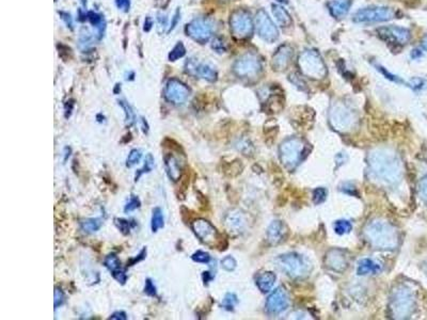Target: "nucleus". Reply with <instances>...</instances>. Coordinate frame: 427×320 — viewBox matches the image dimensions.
<instances>
[{"label": "nucleus", "mask_w": 427, "mask_h": 320, "mask_svg": "<svg viewBox=\"0 0 427 320\" xmlns=\"http://www.w3.org/2000/svg\"><path fill=\"white\" fill-rule=\"evenodd\" d=\"M422 42H423V46H424V48H425V49L427 50V36H426V37H425V38L423 39V41H422Z\"/></svg>", "instance_id": "obj_61"}, {"label": "nucleus", "mask_w": 427, "mask_h": 320, "mask_svg": "<svg viewBox=\"0 0 427 320\" xmlns=\"http://www.w3.org/2000/svg\"><path fill=\"white\" fill-rule=\"evenodd\" d=\"M186 54V48L182 42H178V44L174 46L172 50L169 52V60L170 61H177L180 58H183Z\"/></svg>", "instance_id": "obj_34"}, {"label": "nucleus", "mask_w": 427, "mask_h": 320, "mask_svg": "<svg viewBox=\"0 0 427 320\" xmlns=\"http://www.w3.org/2000/svg\"><path fill=\"white\" fill-rule=\"evenodd\" d=\"M221 266H222V268L226 271H233L234 269L236 268L237 263H236L235 258L232 257V256H226V257H225L224 259L221 260Z\"/></svg>", "instance_id": "obj_42"}, {"label": "nucleus", "mask_w": 427, "mask_h": 320, "mask_svg": "<svg viewBox=\"0 0 427 320\" xmlns=\"http://www.w3.org/2000/svg\"><path fill=\"white\" fill-rule=\"evenodd\" d=\"M378 36L384 40L385 42L397 45H405L409 42L411 38L410 31L406 28L397 26H387L382 27L378 30Z\"/></svg>", "instance_id": "obj_15"}, {"label": "nucleus", "mask_w": 427, "mask_h": 320, "mask_svg": "<svg viewBox=\"0 0 427 320\" xmlns=\"http://www.w3.org/2000/svg\"><path fill=\"white\" fill-rule=\"evenodd\" d=\"M114 223L116 225V228H118L122 234L124 235H128L131 233V231L136 228V222L135 221H130V220H125V219H119L116 218L114 219Z\"/></svg>", "instance_id": "obj_31"}, {"label": "nucleus", "mask_w": 427, "mask_h": 320, "mask_svg": "<svg viewBox=\"0 0 427 320\" xmlns=\"http://www.w3.org/2000/svg\"><path fill=\"white\" fill-rule=\"evenodd\" d=\"M87 17H88V20L90 21L91 24H92L93 26H94V27L98 28V29H99V32L102 33L103 26L105 25V24H104L103 16H102V15H99V14H97L96 12H92V11H91V12L88 13Z\"/></svg>", "instance_id": "obj_39"}, {"label": "nucleus", "mask_w": 427, "mask_h": 320, "mask_svg": "<svg viewBox=\"0 0 427 320\" xmlns=\"http://www.w3.org/2000/svg\"><path fill=\"white\" fill-rule=\"evenodd\" d=\"M230 27L233 36L237 39L248 38L253 30V21L248 11L238 9L230 17Z\"/></svg>", "instance_id": "obj_9"}, {"label": "nucleus", "mask_w": 427, "mask_h": 320, "mask_svg": "<svg viewBox=\"0 0 427 320\" xmlns=\"http://www.w3.org/2000/svg\"><path fill=\"white\" fill-rule=\"evenodd\" d=\"M390 306L395 318L404 319L410 316L414 308V296L411 290L405 286L394 289Z\"/></svg>", "instance_id": "obj_4"}, {"label": "nucleus", "mask_w": 427, "mask_h": 320, "mask_svg": "<svg viewBox=\"0 0 427 320\" xmlns=\"http://www.w3.org/2000/svg\"><path fill=\"white\" fill-rule=\"evenodd\" d=\"M215 25L212 20L198 17L186 26V33L199 43H205L213 36Z\"/></svg>", "instance_id": "obj_10"}, {"label": "nucleus", "mask_w": 427, "mask_h": 320, "mask_svg": "<svg viewBox=\"0 0 427 320\" xmlns=\"http://www.w3.org/2000/svg\"><path fill=\"white\" fill-rule=\"evenodd\" d=\"M93 41H94V36H93V33L89 30V29L88 28L81 29L80 33H79V39H78L80 49L86 50V49L89 48L90 46H92Z\"/></svg>", "instance_id": "obj_29"}, {"label": "nucleus", "mask_w": 427, "mask_h": 320, "mask_svg": "<svg viewBox=\"0 0 427 320\" xmlns=\"http://www.w3.org/2000/svg\"><path fill=\"white\" fill-rule=\"evenodd\" d=\"M157 21H158V24H159L160 27L166 28L168 26V17H167V15L158 13V15H157Z\"/></svg>", "instance_id": "obj_54"}, {"label": "nucleus", "mask_w": 427, "mask_h": 320, "mask_svg": "<svg viewBox=\"0 0 427 320\" xmlns=\"http://www.w3.org/2000/svg\"><path fill=\"white\" fill-rule=\"evenodd\" d=\"M163 160H165V167L168 177L174 183L179 182L180 178L182 177L183 172L180 161L173 154H166L165 157H163Z\"/></svg>", "instance_id": "obj_21"}, {"label": "nucleus", "mask_w": 427, "mask_h": 320, "mask_svg": "<svg viewBox=\"0 0 427 320\" xmlns=\"http://www.w3.org/2000/svg\"><path fill=\"white\" fill-rule=\"evenodd\" d=\"M212 48L218 52V54H222V52H225L226 50V45L225 42L220 38H215L212 42Z\"/></svg>", "instance_id": "obj_44"}, {"label": "nucleus", "mask_w": 427, "mask_h": 320, "mask_svg": "<svg viewBox=\"0 0 427 320\" xmlns=\"http://www.w3.org/2000/svg\"><path fill=\"white\" fill-rule=\"evenodd\" d=\"M119 106L124 110V114H125V123L127 126H132L134 125L135 122H136V114H135L134 110L132 108V106L130 104H128L126 101H119Z\"/></svg>", "instance_id": "obj_30"}, {"label": "nucleus", "mask_w": 427, "mask_h": 320, "mask_svg": "<svg viewBox=\"0 0 427 320\" xmlns=\"http://www.w3.org/2000/svg\"><path fill=\"white\" fill-rule=\"evenodd\" d=\"M423 85H424V81L421 80V79H413L411 81V86L413 89H421Z\"/></svg>", "instance_id": "obj_58"}, {"label": "nucleus", "mask_w": 427, "mask_h": 320, "mask_svg": "<svg viewBox=\"0 0 427 320\" xmlns=\"http://www.w3.org/2000/svg\"><path fill=\"white\" fill-rule=\"evenodd\" d=\"M154 157L152 156V154H148L147 157H145L144 160V166L142 169H140V170L137 171L136 176H135V182H137L139 180V178L141 177L144 173H150L152 170H153L154 168Z\"/></svg>", "instance_id": "obj_32"}, {"label": "nucleus", "mask_w": 427, "mask_h": 320, "mask_svg": "<svg viewBox=\"0 0 427 320\" xmlns=\"http://www.w3.org/2000/svg\"><path fill=\"white\" fill-rule=\"evenodd\" d=\"M279 267L286 275L292 277H303L309 275L311 264L302 255L297 253H289L281 255L277 259Z\"/></svg>", "instance_id": "obj_5"}, {"label": "nucleus", "mask_w": 427, "mask_h": 320, "mask_svg": "<svg viewBox=\"0 0 427 320\" xmlns=\"http://www.w3.org/2000/svg\"><path fill=\"white\" fill-rule=\"evenodd\" d=\"M111 275H112L113 278H114V280H115L116 282H119V283L122 284V285H124V284L126 283V281H127V275H126V272H125L124 270H122L121 268L118 269V270L113 271V272H111Z\"/></svg>", "instance_id": "obj_46"}, {"label": "nucleus", "mask_w": 427, "mask_h": 320, "mask_svg": "<svg viewBox=\"0 0 427 320\" xmlns=\"http://www.w3.org/2000/svg\"><path fill=\"white\" fill-rule=\"evenodd\" d=\"M261 69L262 63L260 58L254 54H246L234 64V72L241 78L256 77Z\"/></svg>", "instance_id": "obj_11"}, {"label": "nucleus", "mask_w": 427, "mask_h": 320, "mask_svg": "<svg viewBox=\"0 0 427 320\" xmlns=\"http://www.w3.org/2000/svg\"><path fill=\"white\" fill-rule=\"evenodd\" d=\"M353 230V225L347 220H338L335 223V231L338 235L348 234Z\"/></svg>", "instance_id": "obj_35"}, {"label": "nucleus", "mask_w": 427, "mask_h": 320, "mask_svg": "<svg viewBox=\"0 0 427 320\" xmlns=\"http://www.w3.org/2000/svg\"><path fill=\"white\" fill-rule=\"evenodd\" d=\"M255 28L260 38L265 42L273 43L279 38V30L276 24L266 13L265 10H259L255 15Z\"/></svg>", "instance_id": "obj_13"}, {"label": "nucleus", "mask_w": 427, "mask_h": 320, "mask_svg": "<svg viewBox=\"0 0 427 320\" xmlns=\"http://www.w3.org/2000/svg\"><path fill=\"white\" fill-rule=\"evenodd\" d=\"M290 305V298L288 293L283 288H277L268 297L266 301V308L270 314H280L284 312Z\"/></svg>", "instance_id": "obj_17"}, {"label": "nucleus", "mask_w": 427, "mask_h": 320, "mask_svg": "<svg viewBox=\"0 0 427 320\" xmlns=\"http://www.w3.org/2000/svg\"><path fill=\"white\" fill-rule=\"evenodd\" d=\"M420 193L423 200L427 202V176H425L420 183Z\"/></svg>", "instance_id": "obj_51"}, {"label": "nucleus", "mask_w": 427, "mask_h": 320, "mask_svg": "<svg viewBox=\"0 0 427 320\" xmlns=\"http://www.w3.org/2000/svg\"><path fill=\"white\" fill-rule=\"evenodd\" d=\"M141 127H142V130H143V132L144 133H148L149 132V125H148V122L145 121V119H141Z\"/></svg>", "instance_id": "obj_60"}, {"label": "nucleus", "mask_w": 427, "mask_h": 320, "mask_svg": "<svg viewBox=\"0 0 427 320\" xmlns=\"http://www.w3.org/2000/svg\"><path fill=\"white\" fill-rule=\"evenodd\" d=\"M277 1H279L281 3H288L289 0H277Z\"/></svg>", "instance_id": "obj_62"}, {"label": "nucleus", "mask_w": 427, "mask_h": 320, "mask_svg": "<svg viewBox=\"0 0 427 320\" xmlns=\"http://www.w3.org/2000/svg\"><path fill=\"white\" fill-rule=\"evenodd\" d=\"M327 199V190L325 188H317L313 192V201L315 204H321Z\"/></svg>", "instance_id": "obj_41"}, {"label": "nucleus", "mask_w": 427, "mask_h": 320, "mask_svg": "<svg viewBox=\"0 0 427 320\" xmlns=\"http://www.w3.org/2000/svg\"><path fill=\"white\" fill-rule=\"evenodd\" d=\"M286 234V226L280 220H274L268 226L266 236L268 241L272 244H277L283 240Z\"/></svg>", "instance_id": "obj_22"}, {"label": "nucleus", "mask_w": 427, "mask_h": 320, "mask_svg": "<svg viewBox=\"0 0 427 320\" xmlns=\"http://www.w3.org/2000/svg\"><path fill=\"white\" fill-rule=\"evenodd\" d=\"M195 235L208 247H217L220 243L219 234L215 226L205 219H197L191 223Z\"/></svg>", "instance_id": "obj_12"}, {"label": "nucleus", "mask_w": 427, "mask_h": 320, "mask_svg": "<svg viewBox=\"0 0 427 320\" xmlns=\"http://www.w3.org/2000/svg\"><path fill=\"white\" fill-rule=\"evenodd\" d=\"M368 166L376 177L388 184H395L402 177L403 167L401 159L389 149H374L368 154Z\"/></svg>", "instance_id": "obj_1"}, {"label": "nucleus", "mask_w": 427, "mask_h": 320, "mask_svg": "<svg viewBox=\"0 0 427 320\" xmlns=\"http://www.w3.org/2000/svg\"><path fill=\"white\" fill-rule=\"evenodd\" d=\"M71 153H72V149L71 148H68V147L64 148V152H63V154H64V161H67L69 158V156H71Z\"/></svg>", "instance_id": "obj_59"}, {"label": "nucleus", "mask_w": 427, "mask_h": 320, "mask_svg": "<svg viewBox=\"0 0 427 320\" xmlns=\"http://www.w3.org/2000/svg\"><path fill=\"white\" fill-rule=\"evenodd\" d=\"M109 319H112V320H126L127 319V315H126L125 312L118 311V312H114L112 315L109 317Z\"/></svg>", "instance_id": "obj_53"}, {"label": "nucleus", "mask_w": 427, "mask_h": 320, "mask_svg": "<svg viewBox=\"0 0 427 320\" xmlns=\"http://www.w3.org/2000/svg\"><path fill=\"white\" fill-rule=\"evenodd\" d=\"M326 264L332 270L337 272H343L347 269L348 260L347 256L345 255L342 250L333 249L326 255Z\"/></svg>", "instance_id": "obj_20"}, {"label": "nucleus", "mask_w": 427, "mask_h": 320, "mask_svg": "<svg viewBox=\"0 0 427 320\" xmlns=\"http://www.w3.org/2000/svg\"><path fill=\"white\" fill-rule=\"evenodd\" d=\"M202 278H203L204 284L207 285L210 281L213 280V278H214V276H213L212 273H210L209 271H204V272L202 273Z\"/></svg>", "instance_id": "obj_57"}, {"label": "nucleus", "mask_w": 427, "mask_h": 320, "mask_svg": "<svg viewBox=\"0 0 427 320\" xmlns=\"http://www.w3.org/2000/svg\"><path fill=\"white\" fill-rule=\"evenodd\" d=\"M104 265L110 272H113V271L121 268V263L118 258V256H116L115 254L107 255L106 258L104 259Z\"/></svg>", "instance_id": "obj_33"}, {"label": "nucleus", "mask_w": 427, "mask_h": 320, "mask_svg": "<svg viewBox=\"0 0 427 320\" xmlns=\"http://www.w3.org/2000/svg\"><path fill=\"white\" fill-rule=\"evenodd\" d=\"M191 259L194 260L195 263L208 264L210 261V256L208 253L204 252V251H197L191 255Z\"/></svg>", "instance_id": "obj_40"}, {"label": "nucleus", "mask_w": 427, "mask_h": 320, "mask_svg": "<svg viewBox=\"0 0 427 320\" xmlns=\"http://www.w3.org/2000/svg\"><path fill=\"white\" fill-rule=\"evenodd\" d=\"M66 302V295L62 292V289L59 287L55 288V310L62 306Z\"/></svg>", "instance_id": "obj_45"}, {"label": "nucleus", "mask_w": 427, "mask_h": 320, "mask_svg": "<svg viewBox=\"0 0 427 320\" xmlns=\"http://www.w3.org/2000/svg\"><path fill=\"white\" fill-rule=\"evenodd\" d=\"M377 69H379L380 71V73H382L383 76H385V78H388L389 80H391V81H394V83H403V80L400 78V77H397V76H395V75H393V74H391L387 68H384V67H382V66H380V65H378L377 66Z\"/></svg>", "instance_id": "obj_47"}, {"label": "nucleus", "mask_w": 427, "mask_h": 320, "mask_svg": "<svg viewBox=\"0 0 427 320\" xmlns=\"http://www.w3.org/2000/svg\"><path fill=\"white\" fill-rule=\"evenodd\" d=\"M59 14H60V16H61V19H62V21L66 22V25L67 26V27H73V19H72V16H71V14H68V13H66V12H59Z\"/></svg>", "instance_id": "obj_52"}, {"label": "nucleus", "mask_w": 427, "mask_h": 320, "mask_svg": "<svg viewBox=\"0 0 427 320\" xmlns=\"http://www.w3.org/2000/svg\"><path fill=\"white\" fill-rule=\"evenodd\" d=\"M153 25H154L153 20H152L150 16L145 17V20H144V25H143V30H144V31H147V32H149V31L151 30V29H152V27H153Z\"/></svg>", "instance_id": "obj_56"}, {"label": "nucleus", "mask_w": 427, "mask_h": 320, "mask_svg": "<svg viewBox=\"0 0 427 320\" xmlns=\"http://www.w3.org/2000/svg\"><path fill=\"white\" fill-rule=\"evenodd\" d=\"M272 14L274 20L281 27H290L293 24V20L290 13L279 4H272Z\"/></svg>", "instance_id": "obj_24"}, {"label": "nucleus", "mask_w": 427, "mask_h": 320, "mask_svg": "<svg viewBox=\"0 0 427 320\" xmlns=\"http://www.w3.org/2000/svg\"><path fill=\"white\" fill-rule=\"evenodd\" d=\"M166 100L174 105H183L190 95V89L184 83L172 78L168 80L163 91Z\"/></svg>", "instance_id": "obj_14"}, {"label": "nucleus", "mask_w": 427, "mask_h": 320, "mask_svg": "<svg viewBox=\"0 0 427 320\" xmlns=\"http://www.w3.org/2000/svg\"><path fill=\"white\" fill-rule=\"evenodd\" d=\"M330 124L338 131H347L356 122L355 113L341 103L333 105L329 113Z\"/></svg>", "instance_id": "obj_8"}, {"label": "nucleus", "mask_w": 427, "mask_h": 320, "mask_svg": "<svg viewBox=\"0 0 427 320\" xmlns=\"http://www.w3.org/2000/svg\"><path fill=\"white\" fill-rule=\"evenodd\" d=\"M294 57V49L291 45L285 44L281 45L280 47L274 52L271 60V65L273 69L277 71H283L289 66L292 59Z\"/></svg>", "instance_id": "obj_18"}, {"label": "nucleus", "mask_w": 427, "mask_h": 320, "mask_svg": "<svg viewBox=\"0 0 427 320\" xmlns=\"http://www.w3.org/2000/svg\"><path fill=\"white\" fill-rule=\"evenodd\" d=\"M185 71L186 73L200 77L204 80L210 81V83H214V81L217 80L218 76L217 71H216L213 65H210L209 63H199L197 60L192 59V58L186 61Z\"/></svg>", "instance_id": "obj_16"}, {"label": "nucleus", "mask_w": 427, "mask_h": 320, "mask_svg": "<svg viewBox=\"0 0 427 320\" xmlns=\"http://www.w3.org/2000/svg\"><path fill=\"white\" fill-rule=\"evenodd\" d=\"M299 67L303 75L312 79H323L327 75V67L318 51L306 49L299 56Z\"/></svg>", "instance_id": "obj_3"}, {"label": "nucleus", "mask_w": 427, "mask_h": 320, "mask_svg": "<svg viewBox=\"0 0 427 320\" xmlns=\"http://www.w3.org/2000/svg\"><path fill=\"white\" fill-rule=\"evenodd\" d=\"M225 224L226 229L234 234H239L245 231L247 226V219H246L245 213L238 209H233V211L226 213L225 219Z\"/></svg>", "instance_id": "obj_19"}, {"label": "nucleus", "mask_w": 427, "mask_h": 320, "mask_svg": "<svg viewBox=\"0 0 427 320\" xmlns=\"http://www.w3.org/2000/svg\"><path fill=\"white\" fill-rule=\"evenodd\" d=\"M379 271H382V265L375 263V261L370 258H364L360 260L358 270H357L359 276H365L368 275V273H378Z\"/></svg>", "instance_id": "obj_26"}, {"label": "nucleus", "mask_w": 427, "mask_h": 320, "mask_svg": "<svg viewBox=\"0 0 427 320\" xmlns=\"http://www.w3.org/2000/svg\"><path fill=\"white\" fill-rule=\"evenodd\" d=\"M145 256H147V248L142 249V251L140 252V253L137 255V257H134V258H132V259L128 260V261H127V267H128V266H134V265H136L137 263H139V261L143 260V259L145 258Z\"/></svg>", "instance_id": "obj_48"}, {"label": "nucleus", "mask_w": 427, "mask_h": 320, "mask_svg": "<svg viewBox=\"0 0 427 320\" xmlns=\"http://www.w3.org/2000/svg\"><path fill=\"white\" fill-rule=\"evenodd\" d=\"M365 236L374 247L393 250L399 246V234L393 225L384 220H374L365 228Z\"/></svg>", "instance_id": "obj_2"}, {"label": "nucleus", "mask_w": 427, "mask_h": 320, "mask_svg": "<svg viewBox=\"0 0 427 320\" xmlns=\"http://www.w3.org/2000/svg\"><path fill=\"white\" fill-rule=\"evenodd\" d=\"M143 292L145 295H148L149 297H156L157 296V288L155 286L154 282L152 281L151 278H147V280H145Z\"/></svg>", "instance_id": "obj_43"}, {"label": "nucleus", "mask_w": 427, "mask_h": 320, "mask_svg": "<svg viewBox=\"0 0 427 320\" xmlns=\"http://www.w3.org/2000/svg\"><path fill=\"white\" fill-rule=\"evenodd\" d=\"M140 206H141V201H140V199L137 195L132 194L130 197V200H128L125 204L124 212L126 213L135 212V211H137L138 208H140Z\"/></svg>", "instance_id": "obj_38"}, {"label": "nucleus", "mask_w": 427, "mask_h": 320, "mask_svg": "<svg viewBox=\"0 0 427 320\" xmlns=\"http://www.w3.org/2000/svg\"><path fill=\"white\" fill-rule=\"evenodd\" d=\"M141 157H142L141 150L137 149H132L130 155H128L127 159H126V167L127 168H132L133 166L139 164V161H140V159H141Z\"/></svg>", "instance_id": "obj_37"}, {"label": "nucleus", "mask_w": 427, "mask_h": 320, "mask_svg": "<svg viewBox=\"0 0 427 320\" xmlns=\"http://www.w3.org/2000/svg\"><path fill=\"white\" fill-rule=\"evenodd\" d=\"M115 4L119 10L127 12L131 8V0H115Z\"/></svg>", "instance_id": "obj_49"}, {"label": "nucleus", "mask_w": 427, "mask_h": 320, "mask_svg": "<svg viewBox=\"0 0 427 320\" xmlns=\"http://www.w3.org/2000/svg\"><path fill=\"white\" fill-rule=\"evenodd\" d=\"M350 5H352V0H331L328 2L331 15L337 19H341L346 15L349 12Z\"/></svg>", "instance_id": "obj_23"}, {"label": "nucleus", "mask_w": 427, "mask_h": 320, "mask_svg": "<svg viewBox=\"0 0 427 320\" xmlns=\"http://www.w3.org/2000/svg\"><path fill=\"white\" fill-rule=\"evenodd\" d=\"M165 226V218H163V213L161 208L155 207L152 212V219H151V229L153 233H157L160 229Z\"/></svg>", "instance_id": "obj_27"}, {"label": "nucleus", "mask_w": 427, "mask_h": 320, "mask_svg": "<svg viewBox=\"0 0 427 320\" xmlns=\"http://www.w3.org/2000/svg\"><path fill=\"white\" fill-rule=\"evenodd\" d=\"M180 8H178V10H177V12L174 13V15H173V17L171 19V22H170V27H169V32L170 31H172L173 29L177 27V25L179 24V21H180Z\"/></svg>", "instance_id": "obj_50"}, {"label": "nucleus", "mask_w": 427, "mask_h": 320, "mask_svg": "<svg viewBox=\"0 0 427 320\" xmlns=\"http://www.w3.org/2000/svg\"><path fill=\"white\" fill-rule=\"evenodd\" d=\"M305 153V144L298 138H289L280 147V157L283 165L289 169H294L302 159Z\"/></svg>", "instance_id": "obj_6"}, {"label": "nucleus", "mask_w": 427, "mask_h": 320, "mask_svg": "<svg viewBox=\"0 0 427 320\" xmlns=\"http://www.w3.org/2000/svg\"><path fill=\"white\" fill-rule=\"evenodd\" d=\"M276 280L277 277L274 276V273L268 271L262 273V275L257 277L256 285L262 293H269L270 292V289L273 287Z\"/></svg>", "instance_id": "obj_25"}, {"label": "nucleus", "mask_w": 427, "mask_h": 320, "mask_svg": "<svg viewBox=\"0 0 427 320\" xmlns=\"http://www.w3.org/2000/svg\"><path fill=\"white\" fill-rule=\"evenodd\" d=\"M102 225H103V220L101 218H89V219H85L80 222L81 230L86 233H89V234H92V233H95L101 230Z\"/></svg>", "instance_id": "obj_28"}, {"label": "nucleus", "mask_w": 427, "mask_h": 320, "mask_svg": "<svg viewBox=\"0 0 427 320\" xmlns=\"http://www.w3.org/2000/svg\"><path fill=\"white\" fill-rule=\"evenodd\" d=\"M74 109V103L72 101H69L66 104V106H64V111H66V118L68 119L69 116H71L72 112Z\"/></svg>", "instance_id": "obj_55"}, {"label": "nucleus", "mask_w": 427, "mask_h": 320, "mask_svg": "<svg viewBox=\"0 0 427 320\" xmlns=\"http://www.w3.org/2000/svg\"><path fill=\"white\" fill-rule=\"evenodd\" d=\"M238 303V299L235 294H226L222 301V306H224L226 311H233L234 307Z\"/></svg>", "instance_id": "obj_36"}, {"label": "nucleus", "mask_w": 427, "mask_h": 320, "mask_svg": "<svg viewBox=\"0 0 427 320\" xmlns=\"http://www.w3.org/2000/svg\"><path fill=\"white\" fill-rule=\"evenodd\" d=\"M395 17V11L389 7H367L357 11L353 16L355 22L388 21Z\"/></svg>", "instance_id": "obj_7"}]
</instances>
